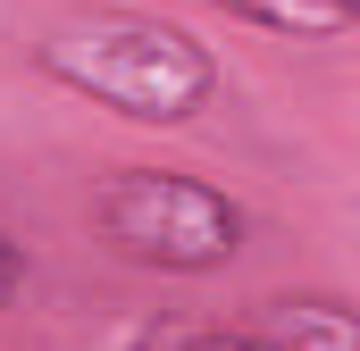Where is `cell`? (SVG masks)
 Returning a JSON list of instances; mask_svg holds the SVG:
<instances>
[{
	"instance_id": "cell-3",
	"label": "cell",
	"mask_w": 360,
	"mask_h": 351,
	"mask_svg": "<svg viewBox=\"0 0 360 351\" xmlns=\"http://www.w3.org/2000/svg\"><path fill=\"white\" fill-rule=\"evenodd\" d=\"M252 335H269L276 351H360L344 293H269L252 301Z\"/></svg>"
},
{
	"instance_id": "cell-4",
	"label": "cell",
	"mask_w": 360,
	"mask_h": 351,
	"mask_svg": "<svg viewBox=\"0 0 360 351\" xmlns=\"http://www.w3.org/2000/svg\"><path fill=\"white\" fill-rule=\"evenodd\" d=\"M235 25H260L276 42H344L360 17V0H210Z\"/></svg>"
},
{
	"instance_id": "cell-1",
	"label": "cell",
	"mask_w": 360,
	"mask_h": 351,
	"mask_svg": "<svg viewBox=\"0 0 360 351\" xmlns=\"http://www.w3.org/2000/svg\"><path fill=\"white\" fill-rule=\"evenodd\" d=\"M34 67L126 126H193L218 100L210 42L151 8H68L59 25H42Z\"/></svg>"
},
{
	"instance_id": "cell-5",
	"label": "cell",
	"mask_w": 360,
	"mask_h": 351,
	"mask_svg": "<svg viewBox=\"0 0 360 351\" xmlns=\"http://www.w3.org/2000/svg\"><path fill=\"white\" fill-rule=\"evenodd\" d=\"M168 351H276V343L252 335V326H201V335H176Z\"/></svg>"
},
{
	"instance_id": "cell-6",
	"label": "cell",
	"mask_w": 360,
	"mask_h": 351,
	"mask_svg": "<svg viewBox=\"0 0 360 351\" xmlns=\"http://www.w3.org/2000/svg\"><path fill=\"white\" fill-rule=\"evenodd\" d=\"M17 293H25V243L0 234V310H17Z\"/></svg>"
},
{
	"instance_id": "cell-2",
	"label": "cell",
	"mask_w": 360,
	"mask_h": 351,
	"mask_svg": "<svg viewBox=\"0 0 360 351\" xmlns=\"http://www.w3.org/2000/svg\"><path fill=\"white\" fill-rule=\"evenodd\" d=\"M92 234L160 276H218L243 251V209L184 168H109L92 184Z\"/></svg>"
}]
</instances>
